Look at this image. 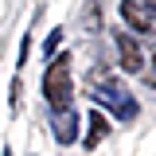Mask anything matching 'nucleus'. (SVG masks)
<instances>
[{
    "instance_id": "nucleus-2",
    "label": "nucleus",
    "mask_w": 156,
    "mask_h": 156,
    "mask_svg": "<svg viewBox=\"0 0 156 156\" xmlns=\"http://www.w3.org/2000/svg\"><path fill=\"white\" fill-rule=\"evenodd\" d=\"M43 98H47V105L62 113V109H70V98H74V86H70V58H51V66H47V74H43Z\"/></svg>"
},
{
    "instance_id": "nucleus-7",
    "label": "nucleus",
    "mask_w": 156,
    "mask_h": 156,
    "mask_svg": "<svg viewBox=\"0 0 156 156\" xmlns=\"http://www.w3.org/2000/svg\"><path fill=\"white\" fill-rule=\"evenodd\" d=\"M144 62H148V70H144V82H148V86H156V51L144 58Z\"/></svg>"
},
{
    "instance_id": "nucleus-1",
    "label": "nucleus",
    "mask_w": 156,
    "mask_h": 156,
    "mask_svg": "<svg viewBox=\"0 0 156 156\" xmlns=\"http://www.w3.org/2000/svg\"><path fill=\"white\" fill-rule=\"evenodd\" d=\"M90 98H94L98 105L113 109V117H121V121H133L136 117V101L125 94L109 74H101V70H90Z\"/></svg>"
},
{
    "instance_id": "nucleus-9",
    "label": "nucleus",
    "mask_w": 156,
    "mask_h": 156,
    "mask_svg": "<svg viewBox=\"0 0 156 156\" xmlns=\"http://www.w3.org/2000/svg\"><path fill=\"white\" fill-rule=\"evenodd\" d=\"M4 156H12V152H8V148H4Z\"/></svg>"
},
{
    "instance_id": "nucleus-8",
    "label": "nucleus",
    "mask_w": 156,
    "mask_h": 156,
    "mask_svg": "<svg viewBox=\"0 0 156 156\" xmlns=\"http://www.w3.org/2000/svg\"><path fill=\"white\" fill-rule=\"evenodd\" d=\"M58 43H62V31H51V35H47V43H43V51H47V55H55Z\"/></svg>"
},
{
    "instance_id": "nucleus-4",
    "label": "nucleus",
    "mask_w": 156,
    "mask_h": 156,
    "mask_svg": "<svg viewBox=\"0 0 156 156\" xmlns=\"http://www.w3.org/2000/svg\"><path fill=\"white\" fill-rule=\"evenodd\" d=\"M117 55H121V70H125V74H136V70L144 66V58L136 51V39H129L125 31L117 35Z\"/></svg>"
},
{
    "instance_id": "nucleus-5",
    "label": "nucleus",
    "mask_w": 156,
    "mask_h": 156,
    "mask_svg": "<svg viewBox=\"0 0 156 156\" xmlns=\"http://www.w3.org/2000/svg\"><path fill=\"white\" fill-rule=\"evenodd\" d=\"M55 140L58 144H74L78 140V117L70 113V109H62V113L55 117Z\"/></svg>"
},
{
    "instance_id": "nucleus-6",
    "label": "nucleus",
    "mask_w": 156,
    "mask_h": 156,
    "mask_svg": "<svg viewBox=\"0 0 156 156\" xmlns=\"http://www.w3.org/2000/svg\"><path fill=\"white\" fill-rule=\"evenodd\" d=\"M86 125H90V129H86V140H82V144H86V148L94 152L98 144L105 140V133H109V121H105L101 113H90V121H86Z\"/></svg>"
},
{
    "instance_id": "nucleus-3",
    "label": "nucleus",
    "mask_w": 156,
    "mask_h": 156,
    "mask_svg": "<svg viewBox=\"0 0 156 156\" xmlns=\"http://www.w3.org/2000/svg\"><path fill=\"white\" fill-rule=\"evenodd\" d=\"M121 20L140 31V35H152L156 27V0H121Z\"/></svg>"
}]
</instances>
